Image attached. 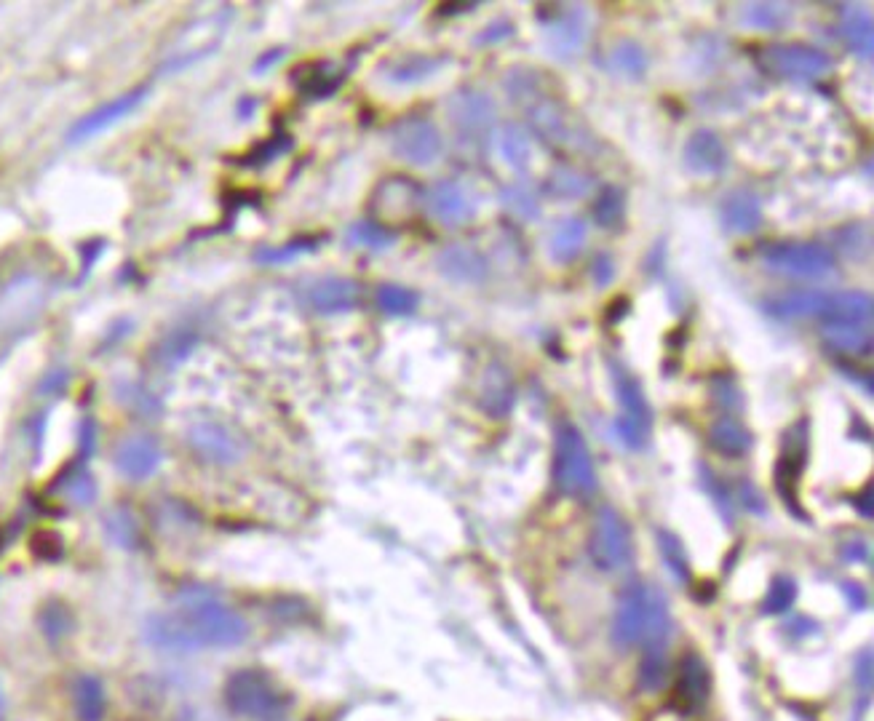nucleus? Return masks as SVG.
Masks as SVG:
<instances>
[{
  "label": "nucleus",
  "mask_w": 874,
  "mask_h": 721,
  "mask_svg": "<svg viewBox=\"0 0 874 721\" xmlns=\"http://www.w3.org/2000/svg\"><path fill=\"white\" fill-rule=\"evenodd\" d=\"M145 639L164 652L228 649L246 639V623L217 596H209L206 591L185 593L174 612L150 617Z\"/></svg>",
  "instance_id": "1"
},
{
  "label": "nucleus",
  "mask_w": 874,
  "mask_h": 721,
  "mask_svg": "<svg viewBox=\"0 0 874 721\" xmlns=\"http://www.w3.org/2000/svg\"><path fill=\"white\" fill-rule=\"evenodd\" d=\"M508 94L524 105L527 121H530L532 131L538 134L546 145L562 147L567 153H597V139L586 126L572 118V113L562 102L546 97L543 91H538V81L535 78H519V73L511 75V81H506Z\"/></svg>",
  "instance_id": "2"
},
{
  "label": "nucleus",
  "mask_w": 874,
  "mask_h": 721,
  "mask_svg": "<svg viewBox=\"0 0 874 721\" xmlns=\"http://www.w3.org/2000/svg\"><path fill=\"white\" fill-rule=\"evenodd\" d=\"M671 631L674 617L661 588L639 583L626 591L613 617V641L618 647L663 649Z\"/></svg>",
  "instance_id": "3"
},
{
  "label": "nucleus",
  "mask_w": 874,
  "mask_h": 721,
  "mask_svg": "<svg viewBox=\"0 0 874 721\" xmlns=\"http://www.w3.org/2000/svg\"><path fill=\"white\" fill-rule=\"evenodd\" d=\"M554 481L567 497H591L597 492V470L589 444L572 422H562L554 436Z\"/></svg>",
  "instance_id": "4"
},
{
  "label": "nucleus",
  "mask_w": 874,
  "mask_h": 721,
  "mask_svg": "<svg viewBox=\"0 0 874 721\" xmlns=\"http://www.w3.org/2000/svg\"><path fill=\"white\" fill-rule=\"evenodd\" d=\"M225 703L233 713L254 721H273L286 711L289 700L262 671H236L225 681Z\"/></svg>",
  "instance_id": "5"
},
{
  "label": "nucleus",
  "mask_w": 874,
  "mask_h": 721,
  "mask_svg": "<svg viewBox=\"0 0 874 721\" xmlns=\"http://www.w3.org/2000/svg\"><path fill=\"white\" fill-rule=\"evenodd\" d=\"M591 559L602 572H623L634 561V540L631 529L621 513L613 508H599L589 537Z\"/></svg>",
  "instance_id": "6"
},
{
  "label": "nucleus",
  "mask_w": 874,
  "mask_h": 721,
  "mask_svg": "<svg viewBox=\"0 0 874 721\" xmlns=\"http://www.w3.org/2000/svg\"><path fill=\"white\" fill-rule=\"evenodd\" d=\"M762 262L781 276L800 278V281H821L834 270V254L821 244L808 241H778L762 252Z\"/></svg>",
  "instance_id": "7"
},
{
  "label": "nucleus",
  "mask_w": 874,
  "mask_h": 721,
  "mask_svg": "<svg viewBox=\"0 0 874 721\" xmlns=\"http://www.w3.org/2000/svg\"><path fill=\"white\" fill-rule=\"evenodd\" d=\"M760 65L784 81H818L832 70V57L808 43H768L760 51Z\"/></svg>",
  "instance_id": "8"
},
{
  "label": "nucleus",
  "mask_w": 874,
  "mask_h": 721,
  "mask_svg": "<svg viewBox=\"0 0 874 721\" xmlns=\"http://www.w3.org/2000/svg\"><path fill=\"white\" fill-rule=\"evenodd\" d=\"M49 289L38 276H17L0 289V334L17 332L43 310Z\"/></svg>",
  "instance_id": "9"
},
{
  "label": "nucleus",
  "mask_w": 874,
  "mask_h": 721,
  "mask_svg": "<svg viewBox=\"0 0 874 721\" xmlns=\"http://www.w3.org/2000/svg\"><path fill=\"white\" fill-rule=\"evenodd\" d=\"M391 150L412 166H431L442 155L444 139L428 118H404L391 129Z\"/></svg>",
  "instance_id": "10"
},
{
  "label": "nucleus",
  "mask_w": 874,
  "mask_h": 721,
  "mask_svg": "<svg viewBox=\"0 0 874 721\" xmlns=\"http://www.w3.org/2000/svg\"><path fill=\"white\" fill-rule=\"evenodd\" d=\"M808 441V422H797L786 433V441L781 446V457H778L776 465L778 495L789 505V511H794L797 516H802V505L797 500V484H800L802 470H805V462H808Z\"/></svg>",
  "instance_id": "11"
},
{
  "label": "nucleus",
  "mask_w": 874,
  "mask_h": 721,
  "mask_svg": "<svg viewBox=\"0 0 874 721\" xmlns=\"http://www.w3.org/2000/svg\"><path fill=\"white\" fill-rule=\"evenodd\" d=\"M765 310L778 321H834L840 310V292H789L765 302Z\"/></svg>",
  "instance_id": "12"
},
{
  "label": "nucleus",
  "mask_w": 874,
  "mask_h": 721,
  "mask_svg": "<svg viewBox=\"0 0 874 721\" xmlns=\"http://www.w3.org/2000/svg\"><path fill=\"white\" fill-rule=\"evenodd\" d=\"M711 689V673L709 665L703 663L698 655H687L679 663L677 679H674V689H671V708L679 716H693L706 705Z\"/></svg>",
  "instance_id": "13"
},
{
  "label": "nucleus",
  "mask_w": 874,
  "mask_h": 721,
  "mask_svg": "<svg viewBox=\"0 0 874 721\" xmlns=\"http://www.w3.org/2000/svg\"><path fill=\"white\" fill-rule=\"evenodd\" d=\"M148 91H150L148 86H137V89L126 91V94H121V97L110 99V102H105V105L97 107V110H91L89 115H83L81 121L70 129L67 139H70L73 145L75 142H86V139L97 137V134L107 131L110 126H115V123H121L126 115L134 113V110L148 99Z\"/></svg>",
  "instance_id": "14"
},
{
  "label": "nucleus",
  "mask_w": 874,
  "mask_h": 721,
  "mask_svg": "<svg viewBox=\"0 0 874 721\" xmlns=\"http://www.w3.org/2000/svg\"><path fill=\"white\" fill-rule=\"evenodd\" d=\"M447 115L463 137H482L495 123V105L484 91L460 89L452 94Z\"/></svg>",
  "instance_id": "15"
},
{
  "label": "nucleus",
  "mask_w": 874,
  "mask_h": 721,
  "mask_svg": "<svg viewBox=\"0 0 874 721\" xmlns=\"http://www.w3.org/2000/svg\"><path fill=\"white\" fill-rule=\"evenodd\" d=\"M586 35H589V19H586V11L578 6L556 9V17L546 22L548 49L556 57H562L564 62H570L583 51Z\"/></svg>",
  "instance_id": "16"
},
{
  "label": "nucleus",
  "mask_w": 874,
  "mask_h": 721,
  "mask_svg": "<svg viewBox=\"0 0 874 721\" xmlns=\"http://www.w3.org/2000/svg\"><path fill=\"white\" fill-rule=\"evenodd\" d=\"M190 446L204 462L212 465H233L241 460V441L220 422H198L190 428Z\"/></svg>",
  "instance_id": "17"
},
{
  "label": "nucleus",
  "mask_w": 874,
  "mask_h": 721,
  "mask_svg": "<svg viewBox=\"0 0 874 721\" xmlns=\"http://www.w3.org/2000/svg\"><path fill=\"white\" fill-rule=\"evenodd\" d=\"M161 460H164V452L156 444V438L150 436H131L115 449V468L131 481H145L158 473Z\"/></svg>",
  "instance_id": "18"
},
{
  "label": "nucleus",
  "mask_w": 874,
  "mask_h": 721,
  "mask_svg": "<svg viewBox=\"0 0 874 721\" xmlns=\"http://www.w3.org/2000/svg\"><path fill=\"white\" fill-rule=\"evenodd\" d=\"M685 166L701 177H717L727 166V147L717 131L698 129L685 142Z\"/></svg>",
  "instance_id": "19"
},
{
  "label": "nucleus",
  "mask_w": 874,
  "mask_h": 721,
  "mask_svg": "<svg viewBox=\"0 0 874 721\" xmlns=\"http://www.w3.org/2000/svg\"><path fill=\"white\" fill-rule=\"evenodd\" d=\"M425 203H428V211L433 217L439 219L442 225L458 227L471 222L476 214L474 201L468 198V193L455 182H436V185L428 190L425 195Z\"/></svg>",
  "instance_id": "20"
},
{
  "label": "nucleus",
  "mask_w": 874,
  "mask_h": 721,
  "mask_svg": "<svg viewBox=\"0 0 874 721\" xmlns=\"http://www.w3.org/2000/svg\"><path fill=\"white\" fill-rule=\"evenodd\" d=\"M361 289L351 278H321L308 289V302L321 316L348 313L359 305Z\"/></svg>",
  "instance_id": "21"
},
{
  "label": "nucleus",
  "mask_w": 874,
  "mask_h": 721,
  "mask_svg": "<svg viewBox=\"0 0 874 721\" xmlns=\"http://www.w3.org/2000/svg\"><path fill=\"white\" fill-rule=\"evenodd\" d=\"M719 219L727 233L749 235L760 230L765 211H762L760 195L752 190H733L719 206Z\"/></svg>",
  "instance_id": "22"
},
{
  "label": "nucleus",
  "mask_w": 874,
  "mask_h": 721,
  "mask_svg": "<svg viewBox=\"0 0 874 721\" xmlns=\"http://www.w3.org/2000/svg\"><path fill=\"white\" fill-rule=\"evenodd\" d=\"M610 374H613V388L618 396V404L623 406V417L639 422L642 428H653V409L647 404V393L642 382L618 361H610Z\"/></svg>",
  "instance_id": "23"
},
{
  "label": "nucleus",
  "mask_w": 874,
  "mask_h": 721,
  "mask_svg": "<svg viewBox=\"0 0 874 721\" xmlns=\"http://www.w3.org/2000/svg\"><path fill=\"white\" fill-rule=\"evenodd\" d=\"M439 270H442L444 278L450 281H458V284H479L487 278V260L482 257V252H476L471 246L452 244L447 246L439 260H436Z\"/></svg>",
  "instance_id": "24"
},
{
  "label": "nucleus",
  "mask_w": 874,
  "mask_h": 721,
  "mask_svg": "<svg viewBox=\"0 0 874 721\" xmlns=\"http://www.w3.org/2000/svg\"><path fill=\"white\" fill-rule=\"evenodd\" d=\"M377 214L383 219L409 217L420 201V187L407 177H388L383 185L375 190Z\"/></svg>",
  "instance_id": "25"
},
{
  "label": "nucleus",
  "mask_w": 874,
  "mask_h": 721,
  "mask_svg": "<svg viewBox=\"0 0 874 721\" xmlns=\"http://www.w3.org/2000/svg\"><path fill=\"white\" fill-rule=\"evenodd\" d=\"M824 337L834 350L848 353V356H866L872 350V324L829 321V324H824Z\"/></svg>",
  "instance_id": "26"
},
{
  "label": "nucleus",
  "mask_w": 874,
  "mask_h": 721,
  "mask_svg": "<svg viewBox=\"0 0 874 721\" xmlns=\"http://www.w3.org/2000/svg\"><path fill=\"white\" fill-rule=\"evenodd\" d=\"M842 41L848 43V49L861 57L864 62L872 59L874 51V33H872V17L866 11H856L853 6H842V22H840Z\"/></svg>",
  "instance_id": "27"
},
{
  "label": "nucleus",
  "mask_w": 874,
  "mask_h": 721,
  "mask_svg": "<svg viewBox=\"0 0 874 721\" xmlns=\"http://www.w3.org/2000/svg\"><path fill=\"white\" fill-rule=\"evenodd\" d=\"M586 238H589V230H586V222H583V219H578V217L562 219V222L554 227L551 238H548V252H551V260L572 262L580 252H583Z\"/></svg>",
  "instance_id": "28"
},
{
  "label": "nucleus",
  "mask_w": 874,
  "mask_h": 721,
  "mask_svg": "<svg viewBox=\"0 0 874 721\" xmlns=\"http://www.w3.org/2000/svg\"><path fill=\"white\" fill-rule=\"evenodd\" d=\"M709 441L725 457H744L752 449L754 438L744 422L733 420V417H722L709 428Z\"/></svg>",
  "instance_id": "29"
},
{
  "label": "nucleus",
  "mask_w": 874,
  "mask_h": 721,
  "mask_svg": "<svg viewBox=\"0 0 874 721\" xmlns=\"http://www.w3.org/2000/svg\"><path fill=\"white\" fill-rule=\"evenodd\" d=\"M500 158L516 171H524L532 161V137L519 123H506L498 129Z\"/></svg>",
  "instance_id": "30"
},
{
  "label": "nucleus",
  "mask_w": 874,
  "mask_h": 721,
  "mask_svg": "<svg viewBox=\"0 0 874 721\" xmlns=\"http://www.w3.org/2000/svg\"><path fill=\"white\" fill-rule=\"evenodd\" d=\"M75 716L78 721H102L107 711L105 687L97 676H81L75 681Z\"/></svg>",
  "instance_id": "31"
},
{
  "label": "nucleus",
  "mask_w": 874,
  "mask_h": 721,
  "mask_svg": "<svg viewBox=\"0 0 874 721\" xmlns=\"http://www.w3.org/2000/svg\"><path fill=\"white\" fill-rule=\"evenodd\" d=\"M738 22L752 30L773 33L792 22V9L786 3H744Z\"/></svg>",
  "instance_id": "32"
},
{
  "label": "nucleus",
  "mask_w": 874,
  "mask_h": 721,
  "mask_svg": "<svg viewBox=\"0 0 874 721\" xmlns=\"http://www.w3.org/2000/svg\"><path fill=\"white\" fill-rule=\"evenodd\" d=\"M482 401L492 414H506L514 404V382L503 366H490L484 377Z\"/></svg>",
  "instance_id": "33"
},
{
  "label": "nucleus",
  "mask_w": 874,
  "mask_h": 721,
  "mask_svg": "<svg viewBox=\"0 0 874 721\" xmlns=\"http://www.w3.org/2000/svg\"><path fill=\"white\" fill-rule=\"evenodd\" d=\"M444 65V59H436V57H423V54H412V57H401L396 59L388 70H385V75H388V81L391 83H399V86H409V83H420L425 81V78H431L439 67Z\"/></svg>",
  "instance_id": "34"
},
{
  "label": "nucleus",
  "mask_w": 874,
  "mask_h": 721,
  "mask_svg": "<svg viewBox=\"0 0 874 721\" xmlns=\"http://www.w3.org/2000/svg\"><path fill=\"white\" fill-rule=\"evenodd\" d=\"M348 241L359 249H369V252H385L396 244V233L391 227L377 222V219H364V222H356L348 230Z\"/></svg>",
  "instance_id": "35"
},
{
  "label": "nucleus",
  "mask_w": 874,
  "mask_h": 721,
  "mask_svg": "<svg viewBox=\"0 0 874 721\" xmlns=\"http://www.w3.org/2000/svg\"><path fill=\"white\" fill-rule=\"evenodd\" d=\"M610 67L618 75L626 78H639L647 70V51L637 41H618L610 49Z\"/></svg>",
  "instance_id": "36"
},
{
  "label": "nucleus",
  "mask_w": 874,
  "mask_h": 721,
  "mask_svg": "<svg viewBox=\"0 0 874 721\" xmlns=\"http://www.w3.org/2000/svg\"><path fill=\"white\" fill-rule=\"evenodd\" d=\"M377 305H380L385 316H412L417 305H420V297L412 289H407V286L383 284L377 289Z\"/></svg>",
  "instance_id": "37"
},
{
  "label": "nucleus",
  "mask_w": 874,
  "mask_h": 721,
  "mask_svg": "<svg viewBox=\"0 0 874 721\" xmlns=\"http://www.w3.org/2000/svg\"><path fill=\"white\" fill-rule=\"evenodd\" d=\"M548 187H551V193L562 195V198H586L591 193L594 182L583 171L572 169V166H559V169L551 171Z\"/></svg>",
  "instance_id": "38"
},
{
  "label": "nucleus",
  "mask_w": 874,
  "mask_h": 721,
  "mask_svg": "<svg viewBox=\"0 0 874 721\" xmlns=\"http://www.w3.org/2000/svg\"><path fill=\"white\" fill-rule=\"evenodd\" d=\"M623 206H626V198H623V190L615 185H605L599 190L597 201H594V219L597 225L602 227H615L623 219Z\"/></svg>",
  "instance_id": "39"
},
{
  "label": "nucleus",
  "mask_w": 874,
  "mask_h": 721,
  "mask_svg": "<svg viewBox=\"0 0 874 721\" xmlns=\"http://www.w3.org/2000/svg\"><path fill=\"white\" fill-rule=\"evenodd\" d=\"M198 345V337L190 332H177V334H169L161 345H158V353H156V361L161 366H169V369H174V366H180L185 358L196 350Z\"/></svg>",
  "instance_id": "40"
},
{
  "label": "nucleus",
  "mask_w": 874,
  "mask_h": 721,
  "mask_svg": "<svg viewBox=\"0 0 874 721\" xmlns=\"http://www.w3.org/2000/svg\"><path fill=\"white\" fill-rule=\"evenodd\" d=\"M658 548H661V559L666 561V567L671 569V575L677 580H690V564H687L685 545L677 535H671L669 529H661L658 532Z\"/></svg>",
  "instance_id": "41"
},
{
  "label": "nucleus",
  "mask_w": 874,
  "mask_h": 721,
  "mask_svg": "<svg viewBox=\"0 0 874 721\" xmlns=\"http://www.w3.org/2000/svg\"><path fill=\"white\" fill-rule=\"evenodd\" d=\"M794 601H797V583H794L792 577L778 575L770 583L768 596L762 601V612L765 615H784V612H789L794 607Z\"/></svg>",
  "instance_id": "42"
},
{
  "label": "nucleus",
  "mask_w": 874,
  "mask_h": 721,
  "mask_svg": "<svg viewBox=\"0 0 874 721\" xmlns=\"http://www.w3.org/2000/svg\"><path fill=\"white\" fill-rule=\"evenodd\" d=\"M669 676V660L663 649H647V655L639 663V687L645 692H655L663 687V681Z\"/></svg>",
  "instance_id": "43"
},
{
  "label": "nucleus",
  "mask_w": 874,
  "mask_h": 721,
  "mask_svg": "<svg viewBox=\"0 0 874 721\" xmlns=\"http://www.w3.org/2000/svg\"><path fill=\"white\" fill-rule=\"evenodd\" d=\"M105 529H107V537H110L118 548L131 551V548L137 545L139 529H137V521L131 519L129 511H121V508H118V511L107 513Z\"/></svg>",
  "instance_id": "44"
},
{
  "label": "nucleus",
  "mask_w": 874,
  "mask_h": 721,
  "mask_svg": "<svg viewBox=\"0 0 874 721\" xmlns=\"http://www.w3.org/2000/svg\"><path fill=\"white\" fill-rule=\"evenodd\" d=\"M500 198H503V206H506L508 211H514L516 217H522V219H538L540 217V203L530 187L508 185Z\"/></svg>",
  "instance_id": "45"
},
{
  "label": "nucleus",
  "mask_w": 874,
  "mask_h": 721,
  "mask_svg": "<svg viewBox=\"0 0 874 721\" xmlns=\"http://www.w3.org/2000/svg\"><path fill=\"white\" fill-rule=\"evenodd\" d=\"M308 73L311 75L300 83L308 97H329L340 86V75L329 65H313L308 67Z\"/></svg>",
  "instance_id": "46"
},
{
  "label": "nucleus",
  "mask_w": 874,
  "mask_h": 721,
  "mask_svg": "<svg viewBox=\"0 0 874 721\" xmlns=\"http://www.w3.org/2000/svg\"><path fill=\"white\" fill-rule=\"evenodd\" d=\"M701 478H703V489L711 495V500H714V505H717V511L722 513V519H725L727 524H733V521H736V508H733V500H730V492H727L725 484H722V481L717 478V473L709 468H701Z\"/></svg>",
  "instance_id": "47"
},
{
  "label": "nucleus",
  "mask_w": 874,
  "mask_h": 721,
  "mask_svg": "<svg viewBox=\"0 0 874 721\" xmlns=\"http://www.w3.org/2000/svg\"><path fill=\"white\" fill-rule=\"evenodd\" d=\"M316 249V241L313 238H300V241H292V244L273 246V249H262L257 254V260L265 262V265H284V262H292L303 254L313 252Z\"/></svg>",
  "instance_id": "48"
},
{
  "label": "nucleus",
  "mask_w": 874,
  "mask_h": 721,
  "mask_svg": "<svg viewBox=\"0 0 874 721\" xmlns=\"http://www.w3.org/2000/svg\"><path fill=\"white\" fill-rule=\"evenodd\" d=\"M613 428H615V436H618V441H621L626 449H634V452H637V449H642V446L650 441V428H642L639 422L629 420V417H618Z\"/></svg>",
  "instance_id": "49"
},
{
  "label": "nucleus",
  "mask_w": 874,
  "mask_h": 721,
  "mask_svg": "<svg viewBox=\"0 0 874 721\" xmlns=\"http://www.w3.org/2000/svg\"><path fill=\"white\" fill-rule=\"evenodd\" d=\"M67 497L78 505L94 503L97 497V487H94V478L86 473V470H78L70 481H67Z\"/></svg>",
  "instance_id": "50"
},
{
  "label": "nucleus",
  "mask_w": 874,
  "mask_h": 721,
  "mask_svg": "<svg viewBox=\"0 0 874 721\" xmlns=\"http://www.w3.org/2000/svg\"><path fill=\"white\" fill-rule=\"evenodd\" d=\"M711 393H714V401L719 406H727V409H741V390L730 377H714L711 382Z\"/></svg>",
  "instance_id": "51"
},
{
  "label": "nucleus",
  "mask_w": 874,
  "mask_h": 721,
  "mask_svg": "<svg viewBox=\"0 0 874 721\" xmlns=\"http://www.w3.org/2000/svg\"><path fill=\"white\" fill-rule=\"evenodd\" d=\"M516 33V27L508 22V19H495L487 30H482L479 33V46H492V43H503L506 38H511V35Z\"/></svg>",
  "instance_id": "52"
},
{
  "label": "nucleus",
  "mask_w": 874,
  "mask_h": 721,
  "mask_svg": "<svg viewBox=\"0 0 874 721\" xmlns=\"http://www.w3.org/2000/svg\"><path fill=\"white\" fill-rule=\"evenodd\" d=\"M591 276L597 286H610L615 278V262L610 254H597L591 262Z\"/></svg>",
  "instance_id": "53"
},
{
  "label": "nucleus",
  "mask_w": 874,
  "mask_h": 721,
  "mask_svg": "<svg viewBox=\"0 0 874 721\" xmlns=\"http://www.w3.org/2000/svg\"><path fill=\"white\" fill-rule=\"evenodd\" d=\"M123 404H134L137 406V412L142 414L158 412L156 396H150L148 390L142 388H126V393H123Z\"/></svg>",
  "instance_id": "54"
},
{
  "label": "nucleus",
  "mask_w": 874,
  "mask_h": 721,
  "mask_svg": "<svg viewBox=\"0 0 874 721\" xmlns=\"http://www.w3.org/2000/svg\"><path fill=\"white\" fill-rule=\"evenodd\" d=\"M856 684L869 695V689H872V652L869 649H864L856 660Z\"/></svg>",
  "instance_id": "55"
},
{
  "label": "nucleus",
  "mask_w": 874,
  "mask_h": 721,
  "mask_svg": "<svg viewBox=\"0 0 874 721\" xmlns=\"http://www.w3.org/2000/svg\"><path fill=\"white\" fill-rule=\"evenodd\" d=\"M818 631V625L813 623V620H808V617H792V623H789V633H794L797 639H805V636H813V633Z\"/></svg>",
  "instance_id": "56"
},
{
  "label": "nucleus",
  "mask_w": 874,
  "mask_h": 721,
  "mask_svg": "<svg viewBox=\"0 0 874 721\" xmlns=\"http://www.w3.org/2000/svg\"><path fill=\"white\" fill-rule=\"evenodd\" d=\"M741 500H744L754 513H765V500H762L760 492L754 489V484H744V487H741Z\"/></svg>",
  "instance_id": "57"
},
{
  "label": "nucleus",
  "mask_w": 874,
  "mask_h": 721,
  "mask_svg": "<svg viewBox=\"0 0 874 721\" xmlns=\"http://www.w3.org/2000/svg\"><path fill=\"white\" fill-rule=\"evenodd\" d=\"M81 449L83 454H91L94 452V441H97V428H94V422L91 420H83L81 425Z\"/></svg>",
  "instance_id": "58"
},
{
  "label": "nucleus",
  "mask_w": 874,
  "mask_h": 721,
  "mask_svg": "<svg viewBox=\"0 0 874 721\" xmlns=\"http://www.w3.org/2000/svg\"><path fill=\"white\" fill-rule=\"evenodd\" d=\"M67 385V372H54L46 377V382L41 385L43 393H59V390Z\"/></svg>",
  "instance_id": "59"
},
{
  "label": "nucleus",
  "mask_w": 874,
  "mask_h": 721,
  "mask_svg": "<svg viewBox=\"0 0 874 721\" xmlns=\"http://www.w3.org/2000/svg\"><path fill=\"white\" fill-rule=\"evenodd\" d=\"M856 505H858V511L864 513L866 519L872 516V487H864V495L856 497Z\"/></svg>",
  "instance_id": "60"
},
{
  "label": "nucleus",
  "mask_w": 874,
  "mask_h": 721,
  "mask_svg": "<svg viewBox=\"0 0 874 721\" xmlns=\"http://www.w3.org/2000/svg\"><path fill=\"white\" fill-rule=\"evenodd\" d=\"M281 57H284V51L281 49L273 51V54H265V57H262V62H257V67H254V70H257V73H262V70H268V67L276 65Z\"/></svg>",
  "instance_id": "61"
}]
</instances>
